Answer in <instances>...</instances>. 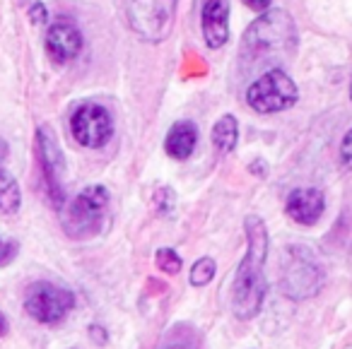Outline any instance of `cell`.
Returning <instances> with one entry per match:
<instances>
[{"instance_id": "25", "label": "cell", "mask_w": 352, "mask_h": 349, "mask_svg": "<svg viewBox=\"0 0 352 349\" xmlns=\"http://www.w3.org/2000/svg\"><path fill=\"white\" fill-rule=\"evenodd\" d=\"M350 99H352V82H350Z\"/></svg>"}, {"instance_id": "2", "label": "cell", "mask_w": 352, "mask_h": 349, "mask_svg": "<svg viewBox=\"0 0 352 349\" xmlns=\"http://www.w3.org/2000/svg\"><path fill=\"white\" fill-rule=\"evenodd\" d=\"M297 49V30L285 10H268L251 22L241 39L239 58L246 65H275Z\"/></svg>"}, {"instance_id": "21", "label": "cell", "mask_w": 352, "mask_h": 349, "mask_svg": "<svg viewBox=\"0 0 352 349\" xmlns=\"http://www.w3.org/2000/svg\"><path fill=\"white\" fill-rule=\"evenodd\" d=\"M244 3L251 8V10H268V5L273 3V0H244Z\"/></svg>"}, {"instance_id": "5", "label": "cell", "mask_w": 352, "mask_h": 349, "mask_svg": "<svg viewBox=\"0 0 352 349\" xmlns=\"http://www.w3.org/2000/svg\"><path fill=\"white\" fill-rule=\"evenodd\" d=\"M299 89L283 68H270L246 89V104L258 113L287 111L297 104Z\"/></svg>"}, {"instance_id": "15", "label": "cell", "mask_w": 352, "mask_h": 349, "mask_svg": "<svg viewBox=\"0 0 352 349\" xmlns=\"http://www.w3.org/2000/svg\"><path fill=\"white\" fill-rule=\"evenodd\" d=\"M22 195L15 176L0 169V214H15L20 210Z\"/></svg>"}, {"instance_id": "3", "label": "cell", "mask_w": 352, "mask_h": 349, "mask_svg": "<svg viewBox=\"0 0 352 349\" xmlns=\"http://www.w3.org/2000/svg\"><path fill=\"white\" fill-rule=\"evenodd\" d=\"M107 207H109V190L104 185H89L80 195H75L73 203L63 210L60 222H63V229L73 238L94 236L102 229Z\"/></svg>"}, {"instance_id": "7", "label": "cell", "mask_w": 352, "mask_h": 349, "mask_svg": "<svg viewBox=\"0 0 352 349\" xmlns=\"http://www.w3.org/2000/svg\"><path fill=\"white\" fill-rule=\"evenodd\" d=\"M70 131H73V137L80 142L82 147H89V150H99L104 147L113 135V121L111 113L102 106V104H80L75 109L73 118H70Z\"/></svg>"}, {"instance_id": "9", "label": "cell", "mask_w": 352, "mask_h": 349, "mask_svg": "<svg viewBox=\"0 0 352 349\" xmlns=\"http://www.w3.org/2000/svg\"><path fill=\"white\" fill-rule=\"evenodd\" d=\"M36 150H39V161L41 169H44V179L49 185L51 200L56 205H63V174H65V159L63 152H60L58 142H56L51 128L41 126L36 131Z\"/></svg>"}, {"instance_id": "19", "label": "cell", "mask_w": 352, "mask_h": 349, "mask_svg": "<svg viewBox=\"0 0 352 349\" xmlns=\"http://www.w3.org/2000/svg\"><path fill=\"white\" fill-rule=\"evenodd\" d=\"M30 17H32V22H34V25H44V22H46V8L41 5V3H32Z\"/></svg>"}, {"instance_id": "10", "label": "cell", "mask_w": 352, "mask_h": 349, "mask_svg": "<svg viewBox=\"0 0 352 349\" xmlns=\"http://www.w3.org/2000/svg\"><path fill=\"white\" fill-rule=\"evenodd\" d=\"M46 51L56 63H70L82 51V34L73 20L58 17L46 32Z\"/></svg>"}, {"instance_id": "6", "label": "cell", "mask_w": 352, "mask_h": 349, "mask_svg": "<svg viewBox=\"0 0 352 349\" xmlns=\"http://www.w3.org/2000/svg\"><path fill=\"white\" fill-rule=\"evenodd\" d=\"M73 306H75L73 291L63 289V286L49 284V282L32 284L25 296L27 313L46 325H56L60 320H65V315L73 311Z\"/></svg>"}, {"instance_id": "18", "label": "cell", "mask_w": 352, "mask_h": 349, "mask_svg": "<svg viewBox=\"0 0 352 349\" xmlns=\"http://www.w3.org/2000/svg\"><path fill=\"white\" fill-rule=\"evenodd\" d=\"M340 159H342V164L352 171V128L345 133V137H342V142H340Z\"/></svg>"}, {"instance_id": "16", "label": "cell", "mask_w": 352, "mask_h": 349, "mask_svg": "<svg viewBox=\"0 0 352 349\" xmlns=\"http://www.w3.org/2000/svg\"><path fill=\"white\" fill-rule=\"evenodd\" d=\"M212 277H215V260H212V258H201V260L191 267V284L193 286H206Z\"/></svg>"}, {"instance_id": "17", "label": "cell", "mask_w": 352, "mask_h": 349, "mask_svg": "<svg viewBox=\"0 0 352 349\" xmlns=\"http://www.w3.org/2000/svg\"><path fill=\"white\" fill-rule=\"evenodd\" d=\"M155 260H157V265L164 272H169V275L182 270V258H179V253H176L174 248H162V251H157Z\"/></svg>"}, {"instance_id": "22", "label": "cell", "mask_w": 352, "mask_h": 349, "mask_svg": "<svg viewBox=\"0 0 352 349\" xmlns=\"http://www.w3.org/2000/svg\"><path fill=\"white\" fill-rule=\"evenodd\" d=\"M6 157H8V142L0 137V161L6 159Z\"/></svg>"}, {"instance_id": "20", "label": "cell", "mask_w": 352, "mask_h": 349, "mask_svg": "<svg viewBox=\"0 0 352 349\" xmlns=\"http://www.w3.org/2000/svg\"><path fill=\"white\" fill-rule=\"evenodd\" d=\"M12 256H15V243H8L0 238V265H6Z\"/></svg>"}, {"instance_id": "8", "label": "cell", "mask_w": 352, "mask_h": 349, "mask_svg": "<svg viewBox=\"0 0 352 349\" xmlns=\"http://www.w3.org/2000/svg\"><path fill=\"white\" fill-rule=\"evenodd\" d=\"M318 284H321V270L316 262L302 248H289L283 270L285 294L292 299H307V296L316 294Z\"/></svg>"}, {"instance_id": "1", "label": "cell", "mask_w": 352, "mask_h": 349, "mask_svg": "<svg viewBox=\"0 0 352 349\" xmlns=\"http://www.w3.org/2000/svg\"><path fill=\"white\" fill-rule=\"evenodd\" d=\"M246 241H249V251L236 270L234 291H232V311L241 320H249L258 313L268 289L263 270L265 256H268V232H265V222L256 214L246 217Z\"/></svg>"}, {"instance_id": "11", "label": "cell", "mask_w": 352, "mask_h": 349, "mask_svg": "<svg viewBox=\"0 0 352 349\" xmlns=\"http://www.w3.org/2000/svg\"><path fill=\"white\" fill-rule=\"evenodd\" d=\"M201 27L208 49H222L230 41V0H203Z\"/></svg>"}, {"instance_id": "24", "label": "cell", "mask_w": 352, "mask_h": 349, "mask_svg": "<svg viewBox=\"0 0 352 349\" xmlns=\"http://www.w3.org/2000/svg\"><path fill=\"white\" fill-rule=\"evenodd\" d=\"M166 349H184V347H166Z\"/></svg>"}, {"instance_id": "12", "label": "cell", "mask_w": 352, "mask_h": 349, "mask_svg": "<svg viewBox=\"0 0 352 349\" xmlns=\"http://www.w3.org/2000/svg\"><path fill=\"white\" fill-rule=\"evenodd\" d=\"M285 210L297 224L311 227L321 219L323 210H326V198L318 188H297L289 193Z\"/></svg>"}, {"instance_id": "23", "label": "cell", "mask_w": 352, "mask_h": 349, "mask_svg": "<svg viewBox=\"0 0 352 349\" xmlns=\"http://www.w3.org/2000/svg\"><path fill=\"white\" fill-rule=\"evenodd\" d=\"M8 333V320H6V315L0 313V335H6Z\"/></svg>"}, {"instance_id": "14", "label": "cell", "mask_w": 352, "mask_h": 349, "mask_svg": "<svg viewBox=\"0 0 352 349\" xmlns=\"http://www.w3.org/2000/svg\"><path fill=\"white\" fill-rule=\"evenodd\" d=\"M236 142H239V123L232 113H225L212 126V145L220 155H230V152H234Z\"/></svg>"}, {"instance_id": "13", "label": "cell", "mask_w": 352, "mask_h": 349, "mask_svg": "<svg viewBox=\"0 0 352 349\" xmlns=\"http://www.w3.org/2000/svg\"><path fill=\"white\" fill-rule=\"evenodd\" d=\"M198 145V128L191 121H176L169 128L164 140V150L171 159H188Z\"/></svg>"}, {"instance_id": "4", "label": "cell", "mask_w": 352, "mask_h": 349, "mask_svg": "<svg viewBox=\"0 0 352 349\" xmlns=\"http://www.w3.org/2000/svg\"><path fill=\"white\" fill-rule=\"evenodd\" d=\"M131 30L150 44H160L171 34L176 20V0H126Z\"/></svg>"}]
</instances>
